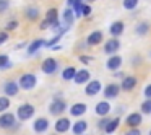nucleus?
Returning <instances> with one entry per match:
<instances>
[{
  "label": "nucleus",
  "instance_id": "nucleus-36",
  "mask_svg": "<svg viewBox=\"0 0 151 135\" xmlns=\"http://www.w3.org/2000/svg\"><path fill=\"white\" fill-rule=\"evenodd\" d=\"M60 38H62V36H55L54 39H50L49 43H47V46H54L55 43H59V41H60Z\"/></svg>",
  "mask_w": 151,
  "mask_h": 135
},
{
  "label": "nucleus",
  "instance_id": "nucleus-42",
  "mask_svg": "<svg viewBox=\"0 0 151 135\" xmlns=\"http://www.w3.org/2000/svg\"><path fill=\"white\" fill-rule=\"evenodd\" d=\"M39 28L41 30H47V28H49V23H47V21H42V23L39 25Z\"/></svg>",
  "mask_w": 151,
  "mask_h": 135
},
{
  "label": "nucleus",
  "instance_id": "nucleus-35",
  "mask_svg": "<svg viewBox=\"0 0 151 135\" xmlns=\"http://www.w3.org/2000/svg\"><path fill=\"white\" fill-rule=\"evenodd\" d=\"M125 135H141V132L138 130V129H130V130H128Z\"/></svg>",
  "mask_w": 151,
  "mask_h": 135
},
{
  "label": "nucleus",
  "instance_id": "nucleus-26",
  "mask_svg": "<svg viewBox=\"0 0 151 135\" xmlns=\"http://www.w3.org/2000/svg\"><path fill=\"white\" fill-rule=\"evenodd\" d=\"M42 46H44V41H41V39L34 41V43L29 46V49H28V54H34L37 49H39V47H42Z\"/></svg>",
  "mask_w": 151,
  "mask_h": 135
},
{
  "label": "nucleus",
  "instance_id": "nucleus-4",
  "mask_svg": "<svg viewBox=\"0 0 151 135\" xmlns=\"http://www.w3.org/2000/svg\"><path fill=\"white\" fill-rule=\"evenodd\" d=\"M15 125V116L12 112H5L0 116V127L2 129H10Z\"/></svg>",
  "mask_w": 151,
  "mask_h": 135
},
{
  "label": "nucleus",
  "instance_id": "nucleus-13",
  "mask_svg": "<svg viewBox=\"0 0 151 135\" xmlns=\"http://www.w3.org/2000/svg\"><path fill=\"white\" fill-rule=\"evenodd\" d=\"M99 90H101V83H99L98 80H94V82H89L88 86H86V95H89V96L98 95Z\"/></svg>",
  "mask_w": 151,
  "mask_h": 135
},
{
  "label": "nucleus",
  "instance_id": "nucleus-11",
  "mask_svg": "<svg viewBox=\"0 0 151 135\" xmlns=\"http://www.w3.org/2000/svg\"><path fill=\"white\" fill-rule=\"evenodd\" d=\"M75 83H78V85H83V83H86L89 80V72L88 70H80V72L75 73Z\"/></svg>",
  "mask_w": 151,
  "mask_h": 135
},
{
  "label": "nucleus",
  "instance_id": "nucleus-38",
  "mask_svg": "<svg viewBox=\"0 0 151 135\" xmlns=\"http://www.w3.org/2000/svg\"><path fill=\"white\" fill-rule=\"evenodd\" d=\"M145 96L151 99V85H148L146 88H145Z\"/></svg>",
  "mask_w": 151,
  "mask_h": 135
},
{
  "label": "nucleus",
  "instance_id": "nucleus-34",
  "mask_svg": "<svg viewBox=\"0 0 151 135\" xmlns=\"http://www.w3.org/2000/svg\"><path fill=\"white\" fill-rule=\"evenodd\" d=\"M80 60H81L83 64H89V62H93V57H89V56H81V57H80Z\"/></svg>",
  "mask_w": 151,
  "mask_h": 135
},
{
  "label": "nucleus",
  "instance_id": "nucleus-40",
  "mask_svg": "<svg viewBox=\"0 0 151 135\" xmlns=\"http://www.w3.org/2000/svg\"><path fill=\"white\" fill-rule=\"evenodd\" d=\"M107 122H109V119H102V121L99 122V129H104V127H106V124H107Z\"/></svg>",
  "mask_w": 151,
  "mask_h": 135
},
{
  "label": "nucleus",
  "instance_id": "nucleus-10",
  "mask_svg": "<svg viewBox=\"0 0 151 135\" xmlns=\"http://www.w3.org/2000/svg\"><path fill=\"white\" fill-rule=\"evenodd\" d=\"M127 124H128V127H132V129L138 127V125L141 124V116L138 114V112H133V114H130V116L127 117Z\"/></svg>",
  "mask_w": 151,
  "mask_h": 135
},
{
  "label": "nucleus",
  "instance_id": "nucleus-23",
  "mask_svg": "<svg viewBox=\"0 0 151 135\" xmlns=\"http://www.w3.org/2000/svg\"><path fill=\"white\" fill-rule=\"evenodd\" d=\"M86 127H88V124H86L85 121H78L75 125H73V134H76V135H81L83 132L86 130Z\"/></svg>",
  "mask_w": 151,
  "mask_h": 135
},
{
  "label": "nucleus",
  "instance_id": "nucleus-1",
  "mask_svg": "<svg viewBox=\"0 0 151 135\" xmlns=\"http://www.w3.org/2000/svg\"><path fill=\"white\" fill-rule=\"evenodd\" d=\"M20 86L24 90H33L36 86V77L33 73H24L20 80Z\"/></svg>",
  "mask_w": 151,
  "mask_h": 135
},
{
  "label": "nucleus",
  "instance_id": "nucleus-14",
  "mask_svg": "<svg viewBox=\"0 0 151 135\" xmlns=\"http://www.w3.org/2000/svg\"><path fill=\"white\" fill-rule=\"evenodd\" d=\"M109 111H111V104H109L107 101L98 103V106H96V114H99V116H107Z\"/></svg>",
  "mask_w": 151,
  "mask_h": 135
},
{
  "label": "nucleus",
  "instance_id": "nucleus-21",
  "mask_svg": "<svg viewBox=\"0 0 151 135\" xmlns=\"http://www.w3.org/2000/svg\"><path fill=\"white\" fill-rule=\"evenodd\" d=\"M122 33H124V23H122V21L112 23V26H111V34L112 36H120Z\"/></svg>",
  "mask_w": 151,
  "mask_h": 135
},
{
  "label": "nucleus",
  "instance_id": "nucleus-6",
  "mask_svg": "<svg viewBox=\"0 0 151 135\" xmlns=\"http://www.w3.org/2000/svg\"><path fill=\"white\" fill-rule=\"evenodd\" d=\"M50 114H62L63 111H65V101L63 99H55V101L50 104Z\"/></svg>",
  "mask_w": 151,
  "mask_h": 135
},
{
  "label": "nucleus",
  "instance_id": "nucleus-27",
  "mask_svg": "<svg viewBox=\"0 0 151 135\" xmlns=\"http://www.w3.org/2000/svg\"><path fill=\"white\" fill-rule=\"evenodd\" d=\"M137 5H138V0H124V7L127 10H133Z\"/></svg>",
  "mask_w": 151,
  "mask_h": 135
},
{
  "label": "nucleus",
  "instance_id": "nucleus-22",
  "mask_svg": "<svg viewBox=\"0 0 151 135\" xmlns=\"http://www.w3.org/2000/svg\"><path fill=\"white\" fill-rule=\"evenodd\" d=\"M119 124H120V119L115 117V119H112V121H109L107 124H106L104 130L107 132V134H112V132H115V129L119 127Z\"/></svg>",
  "mask_w": 151,
  "mask_h": 135
},
{
  "label": "nucleus",
  "instance_id": "nucleus-24",
  "mask_svg": "<svg viewBox=\"0 0 151 135\" xmlns=\"http://www.w3.org/2000/svg\"><path fill=\"white\" fill-rule=\"evenodd\" d=\"M75 73H76V70L73 69V67H67L62 73V78L63 80H73L75 78Z\"/></svg>",
  "mask_w": 151,
  "mask_h": 135
},
{
  "label": "nucleus",
  "instance_id": "nucleus-15",
  "mask_svg": "<svg viewBox=\"0 0 151 135\" xmlns=\"http://www.w3.org/2000/svg\"><path fill=\"white\" fill-rule=\"evenodd\" d=\"M101 41H102V33L101 31H93V33L88 36V44L89 46H98Z\"/></svg>",
  "mask_w": 151,
  "mask_h": 135
},
{
  "label": "nucleus",
  "instance_id": "nucleus-31",
  "mask_svg": "<svg viewBox=\"0 0 151 135\" xmlns=\"http://www.w3.org/2000/svg\"><path fill=\"white\" fill-rule=\"evenodd\" d=\"M148 31V25L146 23H140L138 25V28H137V33L138 34H145Z\"/></svg>",
  "mask_w": 151,
  "mask_h": 135
},
{
  "label": "nucleus",
  "instance_id": "nucleus-17",
  "mask_svg": "<svg viewBox=\"0 0 151 135\" xmlns=\"http://www.w3.org/2000/svg\"><path fill=\"white\" fill-rule=\"evenodd\" d=\"M57 18H59V13H57L55 8H50V10H47L46 13V21L49 23V26L52 25V26H55L57 25Z\"/></svg>",
  "mask_w": 151,
  "mask_h": 135
},
{
  "label": "nucleus",
  "instance_id": "nucleus-9",
  "mask_svg": "<svg viewBox=\"0 0 151 135\" xmlns=\"http://www.w3.org/2000/svg\"><path fill=\"white\" fill-rule=\"evenodd\" d=\"M70 121L67 117H62V119H59V121L55 122V130L57 132H60V134H63V132H67L68 130V127H70Z\"/></svg>",
  "mask_w": 151,
  "mask_h": 135
},
{
  "label": "nucleus",
  "instance_id": "nucleus-37",
  "mask_svg": "<svg viewBox=\"0 0 151 135\" xmlns=\"http://www.w3.org/2000/svg\"><path fill=\"white\" fill-rule=\"evenodd\" d=\"M7 39H8V34L7 33H0V44H4Z\"/></svg>",
  "mask_w": 151,
  "mask_h": 135
},
{
  "label": "nucleus",
  "instance_id": "nucleus-32",
  "mask_svg": "<svg viewBox=\"0 0 151 135\" xmlns=\"http://www.w3.org/2000/svg\"><path fill=\"white\" fill-rule=\"evenodd\" d=\"M8 65V57L7 56H0V69Z\"/></svg>",
  "mask_w": 151,
  "mask_h": 135
},
{
  "label": "nucleus",
  "instance_id": "nucleus-3",
  "mask_svg": "<svg viewBox=\"0 0 151 135\" xmlns=\"http://www.w3.org/2000/svg\"><path fill=\"white\" fill-rule=\"evenodd\" d=\"M57 67H59V62H57L55 59H46L42 62V67H41V69H42V72L44 73H47V75H50V73H54L57 70Z\"/></svg>",
  "mask_w": 151,
  "mask_h": 135
},
{
  "label": "nucleus",
  "instance_id": "nucleus-43",
  "mask_svg": "<svg viewBox=\"0 0 151 135\" xmlns=\"http://www.w3.org/2000/svg\"><path fill=\"white\" fill-rule=\"evenodd\" d=\"M88 2H93V0H88Z\"/></svg>",
  "mask_w": 151,
  "mask_h": 135
},
{
  "label": "nucleus",
  "instance_id": "nucleus-2",
  "mask_svg": "<svg viewBox=\"0 0 151 135\" xmlns=\"http://www.w3.org/2000/svg\"><path fill=\"white\" fill-rule=\"evenodd\" d=\"M33 114H34V106L31 104H23L18 108V117L21 121H28L29 117H33Z\"/></svg>",
  "mask_w": 151,
  "mask_h": 135
},
{
  "label": "nucleus",
  "instance_id": "nucleus-44",
  "mask_svg": "<svg viewBox=\"0 0 151 135\" xmlns=\"http://www.w3.org/2000/svg\"><path fill=\"white\" fill-rule=\"evenodd\" d=\"M150 135H151V130H150Z\"/></svg>",
  "mask_w": 151,
  "mask_h": 135
},
{
  "label": "nucleus",
  "instance_id": "nucleus-16",
  "mask_svg": "<svg viewBox=\"0 0 151 135\" xmlns=\"http://www.w3.org/2000/svg\"><path fill=\"white\" fill-rule=\"evenodd\" d=\"M85 112H86V104H83V103H76V104H73L72 109H70V114L75 116V117L85 114Z\"/></svg>",
  "mask_w": 151,
  "mask_h": 135
},
{
  "label": "nucleus",
  "instance_id": "nucleus-7",
  "mask_svg": "<svg viewBox=\"0 0 151 135\" xmlns=\"http://www.w3.org/2000/svg\"><path fill=\"white\" fill-rule=\"evenodd\" d=\"M119 49H120V44H119L117 39H109L107 43H106V46H104L106 54H115Z\"/></svg>",
  "mask_w": 151,
  "mask_h": 135
},
{
  "label": "nucleus",
  "instance_id": "nucleus-19",
  "mask_svg": "<svg viewBox=\"0 0 151 135\" xmlns=\"http://www.w3.org/2000/svg\"><path fill=\"white\" fill-rule=\"evenodd\" d=\"M18 85H17V82H8V83H5V86H4V91L7 93L8 96H15L18 93Z\"/></svg>",
  "mask_w": 151,
  "mask_h": 135
},
{
  "label": "nucleus",
  "instance_id": "nucleus-5",
  "mask_svg": "<svg viewBox=\"0 0 151 135\" xmlns=\"http://www.w3.org/2000/svg\"><path fill=\"white\" fill-rule=\"evenodd\" d=\"M73 8H75V17H88L89 13H91V7L89 5H85L81 2V4H76L73 5Z\"/></svg>",
  "mask_w": 151,
  "mask_h": 135
},
{
  "label": "nucleus",
  "instance_id": "nucleus-39",
  "mask_svg": "<svg viewBox=\"0 0 151 135\" xmlns=\"http://www.w3.org/2000/svg\"><path fill=\"white\" fill-rule=\"evenodd\" d=\"M17 26H18V23H17V21H10V23L7 25V30H15Z\"/></svg>",
  "mask_w": 151,
  "mask_h": 135
},
{
  "label": "nucleus",
  "instance_id": "nucleus-29",
  "mask_svg": "<svg viewBox=\"0 0 151 135\" xmlns=\"http://www.w3.org/2000/svg\"><path fill=\"white\" fill-rule=\"evenodd\" d=\"M37 15H39V12H37V8H28L26 12V17L29 18V20H36Z\"/></svg>",
  "mask_w": 151,
  "mask_h": 135
},
{
  "label": "nucleus",
  "instance_id": "nucleus-12",
  "mask_svg": "<svg viewBox=\"0 0 151 135\" xmlns=\"http://www.w3.org/2000/svg\"><path fill=\"white\" fill-rule=\"evenodd\" d=\"M135 85H137V78L135 77H125L124 82H122V90L124 91H130V90L135 88Z\"/></svg>",
  "mask_w": 151,
  "mask_h": 135
},
{
  "label": "nucleus",
  "instance_id": "nucleus-33",
  "mask_svg": "<svg viewBox=\"0 0 151 135\" xmlns=\"http://www.w3.org/2000/svg\"><path fill=\"white\" fill-rule=\"evenodd\" d=\"M7 8H8V2H7V0H0V13L5 12Z\"/></svg>",
  "mask_w": 151,
  "mask_h": 135
},
{
  "label": "nucleus",
  "instance_id": "nucleus-8",
  "mask_svg": "<svg viewBox=\"0 0 151 135\" xmlns=\"http://www.w3.org/2000/svg\"><path fill=\"white\" fill-rule=\"evenodd\" d=\"M33 127H34V130H36L37 134L46 132L47 127H49V121H47V119H44V117H41V119H37V121L33 124Z\"/></svg>",
  "mask_w": 151,
  "mask_h": 135
},
{
  "label": "nucleus",
  "instance_id": "nucleus-41",
  "mask_svg": "<svg viewBox=\"0 0 151 135\" xmlns=\"http://www.w3.org/2000/svg\"><path fill=\"white\" fill-rule=\"evenodd\" d=\"M83 0H68V5L70 7H73V5H76V4H81Z\"/></svg>",
  "mask_w": 151,
  "mask_h": 135
},
{
  "label": "nucleus",
  "instance_id": "nucleus-28",
  "mask_svg": "<svg viewBox=\"0 0 151 135\" xmlns=\"http://www.w3.org/2000/svg\"><path fill=\"white\" fill-rule=\"evenodd\" d=\"M8 106H10V99L8 98H0V112L7 111Z\"/></svg>",
  "mask_w": 151,
  "mask_h": 135
},
{
  "label": "nucleus",
  "instance_id": "nucleus-18",
  "mask_svg": "<svg viewBox=\"0 0 151 135\" xmlns=\"http://www.w3.org/2000/svg\"><path fill=\"white\" fill-rule=\"evenodd\" d=\"M120 91V86L119 85H107V88L104 90V96L106 98H115Z\"/></svg>",
  "mask_w": 151,
  "mask_h": 135
},
{
  "label": "nucleus",
  "instance_id": "nucleus-30",
  "mask_svg": "<svg viewBox=\"0 0 151 135\" xmlns=\"http://www.w3.org/2000/svg\"><path fill=\"white\" fill-rule=\"evenodd\" d=\"M141 111H143L145 114H151V99H148V101H145L143 104H141Z\"/></svg>",
  "mask_w": 151,
  "mask_h": 135
},
{
  "label": "nucleus",
  "instance_id": "nucleus-20",
  "mask_svg": "<svg viewBox=\"0 0 151 135\" xmlns=\"http://www.w3.org/2000/svg\"><path fill=\"white\" fill-rule=\"evenodd\" d=\"M120 64H122V57H119V56H112L111 59L107 60V69H111V70H115V69H119L120 67Z\"/></svg>",
  "mask_w": 151,
  "mask_h": 135
},
{
  "label": "nucleus",
  "instance_id": "nucleus-25",
  "mask_svg": "<svg viewBox=\"0 0 151 135\" xmlns=\"http://www.w3.org/2000/svg\"><path fill=\"white\" fill-rule=\"evenodd\" d=\"M73 18H75L73 10H72V8H67L65 13H63V20H65V25H67V26H70V25L73 23Z\"/></svg>",
  "mask_w": 151,
  "mask_h": 135
}]
</instances>
